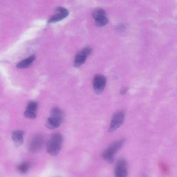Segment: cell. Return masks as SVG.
I'll return each mask as SVG.
<instances>
[{
	"instance_id": "6da1fadb",
	"label": "cell",
	"mask_w": 177,
	"mask_h": 177,
	"mask_svg": "<svg viewBox=\"0 0 177 177\" xmlns=\"http://www.w3.org/2000/svg\"><path fill=\"white\" fill-rule=\"evenodd\" d=\"M63 142V138L61 133H54L47 143V152L52 156L57 155L61 149Z\"/></svg>"
},
{
	"instance_id": "7a4b0ae2",
	"label": "cell",
	"mask_w": 177,
	"mask_h": 177,
	"mask_svg": "<svg viewBox=\"0 0 177 177\" xmlns=\"http://www.w3.org/2000/svg\"><path fill=\"white\" fill-rule=\"evenodd\" d=\"M126 142L125 139H122L113 143L103 152L102 157L105 161L110 163L114 161V156Z\"/></svg>"
},
{
	"instance_id": "3957f363",
	"label": "cell",
	"mask_w": 177,
	"mask_h": 177,
	"mask_svg": "<svg viewBox=\"0 0 177 177\" xmlns=\"http://www.w3.org/2000/svg\"><path fill=\"white\" fill-rule=\"evenodd\" d=\"M125 118V114L123 112H118L115 113L112 117L108 129L109 132H114L119 128L123 124Z\"/></svg>"
},
{
	"instance_id": "277c9868",
	"label": "cell",
	"mask_w": 177,
	"mask_h": 177,
	"mask_svg": "<svg viewBox=\"0 0 177 177\" xmlns=\"http://www.w3.org/2000/svg\"><path fill=\"white\" fill-rule=\"evenodd\" d=\"M107 82L105 76L101 75H96L93 78V88L97 94L101 95L104 91Z\"/></svg>"
},
{
	"instance_id": "5b68a950",
	"label": "cell",
	"mask_w": 177,
	"mask_h": 177,
	"mask_svg": "<svg viewBox=\"0 0 177 177\" xmlns=\"http://www.w3.org/2000/svg\"><path fill=\"white\" fill-rule=\"evenodd\" d=\"M128 174V164L123 159H119L117 162L114 169V175L117 177H126Z\"/></svg>"
},
{
	"instance_id": "8992f818",
	"label": "cell",
	"mask_w": 177,
	"mask_h": 177,
	"mask_svg": "<svg viewBox=\"0 0 177 177\" xmlns=\"http://www.w3.org/2000/svg\"><path fill=\"white\" fill-rule=\"evenodd\" d=\"M91 52V49L89 47L85 48L79 52L75 57L74 64L75 67L78 68L82 65Z\"/></svg>"
},
{
	"instance_id": "52a82bcc",
	"label": "cell",
	"mask_w": 177,
	"mask_h": 177,
	"mask_svg": "<svg viewBox=\"0 0 177 177\" xmlns=\"http://www.w3.org/2000/svg\"><path fill=\"white\" fill-rule=\"evenodd\" d=\"M44 143V138L40 135L35 136L30 142L29 148V151L33 153L38 152L42 148Z\"/></svg>"
},
{
	"instance_id": "ba28073f",
	"label": "cell",
	"mask_w": 177,
	"mask_h": 177,
	"mask_svg": "<svg viewBox=\"0 0 177 177\" xmlns=\"http://www.w3.org/2000/svg\"><path fill=\"white\" fill-rule=\"evenodd\" d=\"M24 134V132L22 131H17L12 133V138L16 146H19L23 144Z\"/></svg>"
},
{
	"instance_id": "9c48e42d",
	"label": "cell",
	"mask_w": 177,
	"mask_h": 177,
	"mask_svg": "<svg viewBox=\"0 0 177 177\" xmlns=\"http://www.w3.org/2000/svg\"><path fill=\"white\" fill-rule=\"evenodd\" d=\"M62 122L60 120L50 116L47 121L45 126L49 129H55L60 126Z\"/></svg>"
},
{
	"instance_id": "30bf717a",
	"label": "cell",
	"mask_w": 177,
	"mask_h": 177,
	"mask_svg": "<svg viewBox=\"0 0 177 177\" xmlns=\"http://www.w3.org/2000/svg\"><path fill=\"white\" fill-rule=\"evenodd\" d=\"M36 57L32 55L21 62L16 65V68L18 69H24L29 67L32 63L35 61Z\"/></svg>"
},
{
	"instance_id": "8fae6325",
	"label": "cell",
	"mask_w": 177,
	"mask_h": 177,
	"mask_svg": "<svg viewBox=\"0 0 177 177\" xmlns=\"http://www.w3.org/2000/svg\"><path fill=\"white\" fill-rule=\"evenodd\" d=\"M50 116L57 119L63 122L64 121L65 115L64 112L61 109L58 107H55L51 110Z\"/></svg>"
},
{
	"instance_id": "7c38bea8",
	"label": "cell",
	"mask_w": 177,
	"mask_h": 177,
	"mask_svg": "<svg viewBox=\"0 0 177 177\" xmlns=\"http://www.w3.org/2000/svg\"><path fill=\"white\" fill-rule=\"evenodd\" d=\"M58 14L52 16L49 19V23H55L61 21L67 17L69 14V12H59Z\"/></svg>"
},
{
	"instance_id": "4fadbf2b",
	"label": "cell",
	"mask_w": 177,
	"mask_h": 177,
	"mask_svg": "<svg viewBox=\"0 0 177 177\" xmlns=\"http://www.w3.org/2000/svg\"><path fill=\"white\" fill-rule=\"evenodd\" d=\"M92 15L93 18L96 20L106 16V13L104 9H96L93 12Z\"/></svg>"
},
{
	"instance_id": "5bb4252c",
	"label": "cell",
	"mask_w": 177,
	"mask_h": 177,
	"mask_svg": "<svg viewBox=\"0 0 177 177\" xmlns=\"http://www.w3.org/2000/svg\"><path fill=\"white\" fill-rule=\"evenodd\" d=\"M38 108L37 103L34 101H31L28 103L26 111L36 113Z\"/></svg>"
},
{
	"instance_id": "9a60e30c",
	"label": "cell",
	"mask_w": 177,
	"mask_h": 177,
	"mask_svg": "<svg viewBox=\"0 0 177 177\" xmlns=\"http://www.w3.org/2000/svg\"><path fill=\"white\" fill-rule=\"evenodd\" d=\"M29 164L24 163L21 164L18 166V171L23 174H26L29 171Z\"/></svg>"
},
{
	"instance_id": "2e32d148",
	"label": "cell",
	"mask_w": 177,
	"mask_h": 177,
	"mask_svg": "<svg viewBox=\"0 0 177 177\" xmlns=\"http://www.w3.org/2000/svg\"><path fill=\"white\" fill-rule=\"evenodd\" d=\"M96 25L99 27H102L106 25L108 23V20L106 16L95 20Z\"/></svg>"
},
{
	"instance_id": "e0dca14e",
	"label": "cell",
	"mask_w": 177,
	"mask_h": 177,
	"mask_svg": "<svg viewBox=\"0 0 177 177\" xmlns=\"http://www.w3.org/2000/svg\"><path fill=\"white\" fill-rule=\"evenodd\" d=\"M24 115L26 118L31 119H35L37 116L36 113L27 111L25 112Z\"/></svg>"
},
{
	"instance_id": "ac0fdd59",
	"label": "cell",
	"mask_w": 177,
	"mask_h": 177,
	"mask_svg": "<svg viewBox=\"0 0 177 177\" xmlns=\"http://www.w3.org/2000/svg\"><path fill=\"white\" fill-rule=\"evenodd\" d=\"M128 91V88H123L121 90V93L122 95H125Z\"/></svg>"
}]
</instances>
